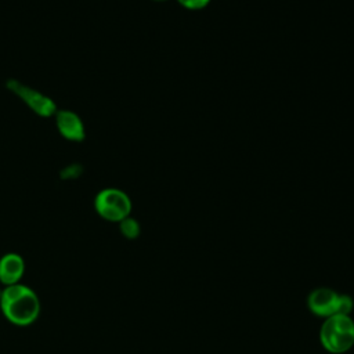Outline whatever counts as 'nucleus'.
Here are the masks:
<instances>
[{"label":"nucleus","mask_w":354,"mask_h":354,"mask_svg":"<svg viewBox=\"0 0 354 354\" xmlns=\"http://www.w3.org/2000/svg\"><path fill=\"white\" fill-rule=\"evenodd\" d=\"M41 311V303L33 288L26 283L3 286L0 290V313L14 326L33 325Z\"/></svg>","instance_id":"f257e3e1"},{"label":"nucleus","mask_w":354,"mask_h":354,"mask_svg":"<svg viewBox=\"0 0 354 354\" xmlns=\"http://www.w3.org/2000/svg\"><path fill=\"white\" fill-rule=\"evenodd\" d=\"M322 348L329 354H344L354 347V319L348 314H337L322 321L318 332Z\"/></svg>","instance_id":"f03ea898"},{"label":"nucleus","mask_w":354,"mask_h":354,"mask_svg":"<svg viewBox=\"0 0 354 354\" xmlns=\"http://www.w3.org/2000/svg\"><path fill=\"white\" fill-rule=\"evenodd\" d=\"M307 308L313 315L322 319L337 314L351 315L354 310V299L333 288L318 286L308 293Z\"/></svg>","instance_id":"7ed1b4c3"},{"label":"nucleus","mask_w":354,"mask_h":354,"mask_svg":"<svg viewBox=\"0 0 354 354\" xmlns=\"http://www.w3.org/2000/svg\"><path fill=\"white\" fill-rule=\"evenodd\" d=\"M94 210L102 220L118 224L123 218L131 216L133 203L123 189L108 187L97 192L94 198Z\"/></svg>","instance_id":"20e7f679"},{"label":"nucleus","mask_w":354,"mask_h":354,"mask_svg":"<svg viewBox=\"0 0 354 354\" xmlns=\"http://www.w3.org/2000/svg\"><path fill=\"white\" fill-rule=\"evenodd\" d=\"M6 87L17 95L22 102L26 104L29 109H32L36 115L41 118H50L57 113V105L55 102L46 94L40 93L39 90L17 80V79H8L6 82Z\"/></svg>","instance_id":"39448f33"},{"label":"nucleus","mask_w":354,"mask_h":354,"mask_svg":"<svg viewBox=\"0 0 354 354\" xmlns=\"http://www.w3.org/2000/svg\"><path fill=\"white\" fill-rule=\"evenodd\" d=\"M26 271V263L22 254L7 252L0 257V283L10 286L22 282Z\"/></svg>","instance_id":"423d86ee"},{"label":"nucleus","mask_w":354,"mask_h":354,"mask_svg":"<svg viewBox=\"0 0 354 354\" xmlns=\"http://www.w3.org/2000/svg\"><path fill=\"white\" fill-rule=\"evenodd\" d=\"M55 124L59 134L69 141H83L86 137L84 123L77 113L68 109L57 111Z\"/></svg>","instance_id":"0eeeda50"},{"label":"nucleus","mask_w":354,"mask_h":354,"mask_svg":"<svg viewBox=\"0 0 354 354\" xmlns=\"http://www.w3.org/2000/svg\"><path fill=\"white\" fill-rule=\"evenodd\" d=\"M119 225V231L120 234L126 238V239H137L141 234V225L138 223L137 218H134L133 216H129L126 218H123L122 221L118 223Z\"/></svg>","instance_id":"6e6552de"},{"label":"nucleus","mask_w":354,"mask_h":354,"mask_svg":"<svg viewBox=\"0 0 354 354\" xmlns=\"http://www.w3.org/2000/svg\"><path fill=\"white\" fill-rule=\"evenodd\" d=\"M183 8L189 11H201L206 8L212 0H176Z\"/></svg>","instance_id":"1a4fd4ad"},{"label":"nucleus","mask_w":354,"mask_h":354,"mask_svg":"<svg viewBox=\"0 0 354 354\" xmlns=\"http://www.w3.org/2000/svg\"><path fill=\"white\" fill-rule=\"evenodd\" d=\"M80 173H82L80 166H77V165H71V166H68L66 169H64L61 174H62V178H76V177L80 176Z\"/></svg>","instance_id":"9d476101"},{"label":"nucleus","mask_w":354,"mask_h":354,"mask_svg":"<svg viewBox=\"0 0 354 354\" xmlns=\"http://www.w3.org/2000/svg\"><path fill=\"white\" fill-rule=\"evenodd\" d=\"M152 1H158V3H162V1H167V0H152Z\"/></svg>","instance_id":"9b49d317"}]
</instances>
